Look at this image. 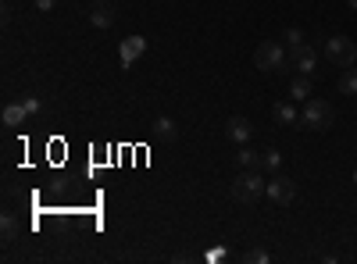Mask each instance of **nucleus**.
<instances>
[{
    "label": "nucleus",
    "mask_w": 357,
    "mask_h": 264,
    "mask_svg": "<svg viewBox=\"0 0 357 264\" xmlns=\"http://www.w3.org/2000/svg\"><path fill=\"white\" fill-rule=\"evenodd\" d=\"M254 68H257V72H289L286 43H275V40L257 43V50H254Z\"/></svg>",
    "instance_id": "nucleus-1"
},
{
    "label": "nucleus",
    "mask_w": 357,
    "mask_h": 264,
    "mask_svg": "<svg viewBox=\"0 0 357 264\" xmlns=\"http://www.w3.org/2000/svg\"><path fill=\"white\" fill-rule=\"evenodd\" d=\"M264 189H268V183L261 179L257 171H250V168H243V175H236V179H232V200L236 203H250V208H254V203L264 196Z\"/></svg>",
    "instance_id": "nucleus-2"
},
{
    "label": "nucleus",
    "mask_w": 357,
    "mask_h": 264,
    "mask_svg": "<svg viewBox=\"0 0 357 264\" xmlns=\"http://www.w3.org/2000/svg\"><path fill=\"white\" fill-rule=\"evenodd\" d=\"M336 122V111H333V104L329 100H304V111H301V125L304 129H311V132H325Z\"/></svg>",
    "instance_id": "nucleus-3"
},
{
    "label": "nucleus",
    "mask_w": 357,
    "mask_h": 264,
    "mask_svg": "<svg viewBox=\"0 0 357 264\" xmlns=\"http://www.w3.org/2000/svg\"><path fill=\"white\" fill-rule=\"evenodd\" d=\"M321 50L336 68H354V61H357V43L347 40V36H329L321 43Z\"/></svg>",
    "instance_id": "nucleus-4"
},
{
    "label": "nucleus",
    "mask_w": 357,
    "mask_h": 264,
    "mask_svg": "<svg viewBox=\"0 0 357 264\" xmlns=\"http://www.w3.org/2000/svg\"><path fill=\"white\" fill-rule=\"evenodd\" d=\"M289 68H296L301 75H314V72H318V54H314V47H307V43L289 47Z\"/></svg>",
    "instance_id": "nucleus-5"
},
{
    "label": "nucleus",
    "mask_w": 357,
    "mask_h": 264,
    "mask_svg": "<svg viewBox=\"0 0 357 264\" xmlns=\"http://www.w3.org/2000/svg\"><path fill=\"white\" fill-rule=\"evenodd\" d=\"M264 196H272L279 208H289V203L296 200V186H293V179H286V175H275V179H268Z\"/></svg>",
    "instance_id": "nucleus-6"
},
{
    "label": "nucleus",
    "mask_w": 357,
    "mask_h": 264,
    "mask_svg": "<svg viewBox=\"0 0 357 264\" xmlns=\"http://www.w3.org/2000/svg\"><path fill=\"white\" fill-rule=\"evenodd\" d=\"M225 136H229L232 143H250V136H254V125L243 118V114H232V118L225 122Z\"/></svg>",
    "instance_id": "nucleus-7"
},
{
    "label": "nucleus",
    "mask_w": 357,
    "mask_h": 264,
    "mask_svg": "<svg viewBox=\"0 0 357 264\" xmlns=\"http://www.w3.org/2000/svg\"><path fill=\"white\" fill-rule=\"evenodd\" d=\"M146 50V40L143 36H129V40H122V68H132V61Z\"/></svg>",
    "instance_id": "nucleus-8"
},
{
    "label": "nucleus",
    "mask_w": 357,
    "mask_h": 264,
    "mask_svg": "<svg viewBox=\"0 0 357 264\" xmlns=\"http://www.w3.org/2000/svg\"><path fill=\"white\" fill-rule=\"evenodd\" d=\"M89 22H93L97 29H111L114 25V11L107 4H93V8H89Z\"/></svg>",
    "instance_id": "nucleus-9"
},
{
    "label": "nucleus",
    "mask_w": 357,
    "mask_h": 264,
    "mask_svg": "<svg viewBox=\"0 0 357 264\" xmlns=\"http://www.w3.org/2000/svg\"><path fill=\"white\" fill-rule=\"evenodd\" d=\"M289 97L293 100H311V75H301L289 82Z\"/></svg>",
    "instance_id": "nucleus-10"
},
{
    "label": "nucleus",
    "mask_w": 357,
    "mask_h": 264,
    "mask_svg": "<svg viewBox=\"0 0 357 264\" xmlns=\"http://www.w3.org/2000/svg\"><path fill=\"white\" fill-rule=\"evenodd\" d=\"M25 118H29V111H25V104H8L4 107V125H25Z\"/></svg>",
    "instance_id": "nucleus-11"
},
{
    "label": "nucleus",
    "mask_w": 357,
    "mask_h": 264,
    "mask_svg": "<svg viewBox=\"0 0 357 264\" xmlns=\"http://www.w3.org/2000/svg\"><path fill=\"white\" fill-rule=\"evenodd\" d=\"M236 161H240L243 168H250V171H257V168H264V154H257V150H250V146H243L240 154H236Z\"/></svg>",
    "instance_id": "nucleus-12"
},
{
    "label": "nucleus",
    "mask_w": 357,
    "mask_h": 264,
    "mask_svg": "<svg viewBox=\"0 0 357 264\" xmlns=\"http://www.w3.org/2000/svg\"><path fill=\"white\" fill-rule=\"evenodd\" d=\"M154 136H158V139H165V143H172V139L178 136V129H175V122H172V118H154Z\"/></svg>",
    "instance_id": "nucleus-13"
},
{
    "label": "nucleus",
    "mask_w": 357,
    "mask_h": 264,
    "mask_svg": "<svg viewBox=\"0 0 357 264\" xmlns=\"http://www.w3.org/2000/svg\"><path fill=\"white\" fill-rule=\"evenodd\" d=\"M340 93H343V97H357V68H343V75H340Z\"/></svg>",
    "instance_id": "nucleus-14"
},
{
    "label": "nucleus",
    "mask_w": 357,
    "mask_h": 264,
    "mask_svg": "<svg viewBox=\"0 0 357 264\" xmlns=\"http://www.w3.org/2000/svg\"><path fill=\"white\" fill-rule=\"evenodd\" d=\"M0 232H4V243H15L18 232H22L18 218H15V215H4V218H0Z\"/></svg>",
    "instance_id": "nucleus-15"
},
{
    "label": "nucleus",
    "mask_w": 357,
    "mask_h": 264,
    "mask_svg": "<svg viewBox=\"0 0 357 264\" xmlns=\"http://www.w3.org/2000/svg\"><path fill=\"white\" fill-rule=\"evenodd\" d=\"M272 114H275V122H279V125H293L296 118H301V114L293 111V104H275V111H272Z\"/></svg>",
    "instance_id": "nucleus-16"
},
{
    "label": "nucleus",
    "mask_w": 357,
    "mask_h": 264,
    "mask_svg": "<svg viewBox=\"0 0 357 264\" xmlns=\"http://www.w3.org/2000/svg\"><path fill=\"white\" fill-rule=\"evenodd\" d=\"M282 43H286V47H296V43H304V33H301V29L293 25V29H286V33H282Z\"/></svg>",
    "instance_id": "nucleus-17"
},
{
    "label": "nucleus",
    "mask_w": 357,
    "mask_h": 264,
    "mask_svg": "<svg viewBox=\"0 0 357 264\" xmlns=\"http://www.w3.org/2000/svg\"><path fill=\"white\" fill-rule=\"evenodd\" d=\"M264 168L279 171V168H282V154H279V150H264Z\"/></svg>",
    "instance_id": "nucleus-18"
},
{
    "label": "nucleus",
    "mask_w": 357,
    "mask_h": 264,
    "mask_svg": "<svg viewBox=\"0 0 357 264\" xmlns=\"http://www.w3.org/2000/svg\"><path fill=\"white\" fill-rule=\"evenodd\" d=\"M247 261H254V264H268L272 257H268V250H247Z\"/></svg>",
    "instance_id": "nucleus-19"
},
{
    "label": "nucleus",
    "mask_w": 357,
    "mask_h": 264,
    "mask_svg": "<svg viewBox=\"0 0 357 264\" xmlns=\"http://www.w3.org/2000/svg\"><path fill=\"white\" fill-rule=\"evenodd\" d=\"M22 104H25V111H29V114H40V100L29 97V100H22Z\"/></svg>",
    "instance_id": "nucleus-20"
},
{
    "label": "nucleus",
    "mask_w": 357,
    "mask_h": 264,
    "mask_svg": "<svg viewBox=\"0 0 357 264\" xmlns=\"http://www.w3.org/2000/svg\"><path fill=\"white\" fill-rule=\"evenodd\" d=\"M54 4H57V0H36V8H40V11H54Z\"/></svg>",
    "instance_id": "nucleus-21"
},
{
    "label": "nucleus",
    "mask_w": 357,
    "mask_h": 264,
    "mask_svg": "<svg viewBox=\"0 0 357 264\" xmlns=\"http://www.w3.org/2000/svg\"><path fill=\"white\" fill-rule=\"evenodd\" d=\"M93 4H107V0H93Z\"/></svg>",
    "instance_id": "nucleus-22"
}]
</instances>
